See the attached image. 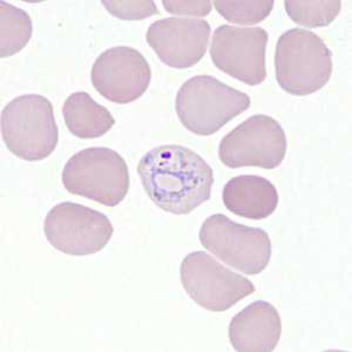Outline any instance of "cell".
Instances as JSON below:
<instances>
[{
    "label": "cell",
    "mask_w": 352,
    "mask_h": 352,
    "mask_svg": "<svg viewBox=\"0 0 352 352\" xmlns=\"http://www.w3.org/2000/svg\"><path fill=\"white\" fill-rule=\"evenodd\" d=\"M138 173L149 199L170 214L187 215L212 197V167L184 146L151 149L141 157Z\"/></svg>",
    "instance_id": "cell-1"
},
{
    "label": "cell",
    "mask_w": 352,
    "mask_h": 352,
    "mask_svg": "<svg viewBox=\"0 0 352 352\" xmlns=\"http://www.w3.org/2000/svg\"><path fill=\"white\" fill-rule=\"evenodd\" d=\"M332 66L331 51L309 30L292 28L277 41L276 80L292 96H308L322 89L331 78Z\"/></svg>",
    "instance_id": "cell-2"
},
{
    "label": "cell",
    "mask_w": 352,
    "mask_h": 352,
    "mask_svg": "<svg viewBox=\"0 0 352 352\" xmlns=\"http://www.w3.org/2000/svg\"><path fill=\"white\" fill-rule=\"evenodd\" d=\"M245 93L223 84L212 76L190 78L176 96L179 120L189 132L208 136L250 107Z\"/></svg>",
    "instance_id": "cell-3"
},
{
    "label": "cell",
    "mask_w": 352,
    "mask_h": 352,
    "mask_svg": "<svg viewBox=\"0 0 352 352\" xmlns=\"http://www.w3.org/2000/svg\"><path fill=\"white\" fill-rule=\"evenodd\" d=\"M1 136L8 151L19 159L48 157L59 142L51 101L39 94L14 98L1 111Z\"/></svg>",
    "instance_id": "cell-4"
},
{
    "label": "cell",
    "mask_w": 352,
    "mask_h": 352,
    "mask_svg": "<svg viewBox=\"0 0 352 352\" xmlns=\"http://www.w3.org/2000/svg\"><path fill=\"white\" fill-rule=\"evenodd\" d=\"M63 184L73 195L86 197L106 207H116L129 192V166L113 149H84L65 164Z\"/></svg>",
    "instance_id": "cell-5"
},
{
    "label": "cell",
    "mask_w": 352,
    "mask_h": 352,
    "mask_svg": "<svg viewBox=\"0 0 352 352\" xmlns=\"http://www.w3.org/2000/svg\"><path fill=\"white\" fill-rule=\"evenodd\" d=\"M199 239L219 260L245 275L261 274L270 262L268 232L234 222L223 214H214L204 221Z\"/></svg>",
    "instance_id": "cell-6"
},
{
    "label": "cell",
    "mask_w": 352,
    "mask_h": 352,
    "mask_svg": "<svg viewBox=\"0 0 352 352\" xmlns=\"http://www.w3.org/2000/svg\"><path fill=\"white\" fill-rule=\"evenodd\" d=\"M287 148L282 126L272 116L257 114L224 136L219 146V157L229 168L274 169L285 160Z\"/></svg>",
    "instance_id": "cell-7"
},
{
    "label": "cell",
    "mask_w": 352,
    "mask_h": 352,
    "mask_svg": "<svg viewBox=\"0 0 352 352\" xmlns=\"http://www.w3.org/2000/svg\"><path fill=\"white\" fill-rule=\"evenodd\" d=\"M180 278L189 297L209 311H226L255 292L252 280L226 268L204 252L184 257Z\"/></svg>",
    "instance_id": "cell-8"
},
{
    "label": "cell",
    "mask_w": 352,
    "mask_h": 352,
    "mask_svg": "<svg viewBox=\"0 0 352 352\" xmlns=\"http://www.w3.org/2000/svg\"><path fill=\"white\" fill-rule=\"evenodd\" d=\"M45 236L53 248L72 256H86L107 245L114 232L109 217L73 202L54 206L44 222Z\"/></svg>",
    "instance_id": "cell-9"
},
{
    "label": "cell",
    "mask_w": 352,
    "mask_h": 352,
    "mask_svg": "<svg viewBox=\"0 0 352 352\" xmlns=\"http://www.w3.org/2000/svg\"><path fill=\"white\" fill-rule=\"evenodd\" d=\"M268 32L262 28L221 25L212 36L210 56L220 71L249 86L265 80Z\"/></svg>",
    "instance_id": "cell-10"
},
{
    "label": "cell",
    "mask_w": 352,
    "mask_h": 352,
    "mask_svg": "<svg viewBox=\"0 0 352 352\" xmlns=\"http://www.w3.org/2000/svg\"><path fill=\"white\" fill-rule=\"evenodd\" d=\"M91 79L104 99L127 104L138 100L148 89L152 69L138 50L118 46L106 50L96 58Z\"/></svg>",
    "instance_id": "cell-11"
},
{
    "label": "cell",
    "mask_w": 352,
    "mask_h": 352,
    "mask_svg": "<svg viewBox=\"0 0 352 352\" xmlns=\"http://www.w3.org/2000/svg\"><path fill=\"white\" fill-rule=\"evenodd\" d=\"M212 28L208 21L195 18L170 16L154 21L147 31V43L164 64L184 69L204 58Z\"/></svg>",
    "instance_id": "cell-12"
},
{
    "label": "cell",
    "mask_w": 352,
    "mask_h": 352,
    "mask_svg": "<svg viewBox=\"0 0 352 352\" xmlns=\"http://www.w3.org/2000/svg\"><path fill=\"white\" fill-rule=\"evenodd\" d=\"M282 332L280 314L265 300H256L232 317L229 340L239 352H272Z\"/></svg>",
    "instance_id": "cell-13"
},
{
    "label": "cell",
    "mask_w": 352,
    "mask_h": 352,
    "mask_svg": "<svg viewBox=\"0 0 352 352\" xmlns=\"http://www.w3.org/2000/svg\"><path fill=\"white\" fill-rule=\"evenodd\" d=\"M226 208L237 217L249 220H263L278 206V192L270 181L258 175L232 177L222 192Z\"/></svg>",
    "instance_id": "cell-14"
},
{
    "label": "cell",
    "mask_w": 352,
    "mask_h": 352,
    "mask_svg": "<svg viewBox=\"0 0 352 352\" xmlns=\"http://www.w3.org/2000/svg\"><path fill=\"white\" fill-rule=\"evenodd\" d=\"M63 116L69 133L79 139L100 138L116 124L109 109L93 100L86 92H76L68 96L63 107Z\"/></svg>",
    "instance_id": "cell-15"
},
{
    "label": "cell",
    "mask_w": 352,
    "mask_h": 352,
    "mask_svg": "<svg viewBox=\"0 0 352 352\" xmlns=\"http://www.w3.org/2000/svg\"><path fill=\"white\" fill-rule=\"evenodd\" d=\"M33 32L32 19L24 10L6 1H0V56L21 52Z\"/></svg>",
    "instance_id": "cell-16"
},
{
    "label": "cell",
    "mask_w": 352,
    "mask_h": 352,
    "mask_svg": "<svg viewBox=\"0 0 352 352\" xmlns=\"http://www.w3.org/2000/svg\"><path fill=\"white\" fill-rule=\"evenodd\" d=\"M289 18L300 26L308 28H324L331 24L340 14L342 1H285Z\"/></svg>",
    "instance_id": "cell-17"
},
{
    "label": "cell",
    "mask_w": 352,
    "mask_h": 352,
    "mask_svg": "<svg viewBox=\"0 0 352 352\" xmlns=\"http://www.w3.org/2000/svg\"><path fill=\"white\" fill-rule=\"evenodd\" d=\"M275 1L274 0H258V1H227L217 0L214 6L217 12L226 21L232 24L255 25L267 19Z\"/></svg>",
    "instance_id": "cell-18"
},
{
    "label": "cell",
    "mask_w": 352,
    "mask_h": 352,
    "mask_svg": "<svg viewBox=\"0 0 352 352\" xmlns=\"http://www.w3.org/2000/svg\"><path fill=\"white\" fill-rule=\"evenodd\" d=\"M104 8L113 16L121 21H144L146 18L159 13L155 3L152 0H136V1H116L104 0Z\"/></svg>",
    "instance_id": "cell-19"
},
{
    "label": "cell",
    "mask_w": 352,
    "mask_h": 352,
    "mask_svg": "<svg viewBox=\"0 0 352 352\" xmlns=\"http://www.w3.org/2000/svg\"><path fill=\"white\" fill-rule=\"evenodd\" d=\"M164 10L174 16H206L212 11L209 0H164Z\"/></svg>",
    "instance_id": "cell-20"
}]
</instances>
